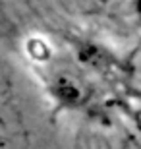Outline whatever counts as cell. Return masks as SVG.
<instances>
[{"label": "cell", "mask_w": 141, "mask_h": 149, "mask_svg": "<svg viewBox=\"0 0 141 149\" xmlns=\"http://www.w3.org/2000/svg\"><path fill=\"white\" fill-rule=\"evenodd\" d=\"M49 95L54 105L64 111H77L87 103V91L79 79L70 74H58L49 83Z\"/></svg>", "instance_id": "cell-1"}, {"label": "cell", "mask_w": 141, "mask_h": 149, "mask_svg": "<svg viewBox=\"0 0 141 149\" xmlns=\"http://www.w3.org/2000/svg\"><path fill=\"white\" fill-rule=\"evenodd\" d=\"M27 54L35 62H47L52 56V50L47 45V41H43V39H39V37H33L27 43Z\"/></svg>", "instance_id": "cell-2"}, {"label": "cell", "mask_w": 141, "mask_h": 149, "mask_svg": "<svg viewBox=\"0 0 141 149\" xmlns=\"http://www.w3.org/2000/svg\"><path fill=\"white\" fill-rule=\"evenodd\" d=\"M131 12H133V17L137 19V23L141 25V0H133L131 2Z\"/></svg>", "instance_id": "cell-3"}]
</instances>
